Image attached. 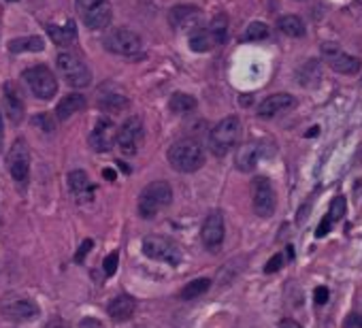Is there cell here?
Masks as SVG:
<instances>
[{
	"label": "cell",
	"mask_w": 362,
	"mask_h": 328,
	"mask_svg": "<svg viewBox=\"0 0 362 328\" xmlns=\"http://www.w3.org/2000/svg\"><path fill=\"white\" fill-rule=\"evenodd\" d=\"M167 158H169V164L175 171L194 173L205 164V149L200 147V143L194 139H181L169 149Z\"/></svg>",
	"instance_id": "1"
},
{
	"label": "cell",
	"mask_w": 362,
	"mask_h": 328,
	"mask_svg": "<svg viewBox=\"0 0 362 328\" xmlns=\"http://www.w3.org/2000/svg\"><path fill=\"white\" fill-rule=\"evenodd\" d=\"M173 202V188L169 181H151L139 194V216L143 220L156 218Z\"/></svg>",
	"instance_id": "2"
},
{
	"label": "cell",
	"mask_w": 362,
	"mask_h": 328,
	"mask_svg": "<svg viewBox=\"0 0 362 328\" xmlns=\"http://www.w3.org/2000/svg\"><path fill=\"white\" fill-rule=\"evenodd\" d=\"M239 139H241V119L230 115L213 126L209 135V147L218 158H222L239 143Z\"/></svg>",
	"instance_id": "3"
},
{
	"label": "cell",
	"mask_w": 362,
	"mask_h": 328,
	"mask_svg": "<svg viewBox=\"0 0 362 328\" xmlns=\"http://www.w3.org/2000/svg\"><path fill=\"white\" fill-rule=\"evenodd\" d=\"M56 66L60 77L66 81L68 86L73 88H88L92 84V73L90 68L84 64V60L70 54V52H62L56 58Z\"/></svg>",
	"instance_id": "4"
},
{
	"label": "cell",
	"mask_w": 362,
	"mask_h": 328,
	"mask_svg": "<svg viewBox=\"0 0 362 328\" xmlns=\"http://www.w3.org/2000/svg\"><path fill=\"white\" fill-rule=\"evenodd\" d=\"M24 79L30 88V92L41 98V100H52L58 94V79L52 73V68H47L45 64H36L32 68L24 70Z\"/></svg>",
	"instance_id": "5"
},
{
	"label": "cell",
	"mask_w": 362,
	"mask_h": 328,
	"mask_svg": "<svg viewBox=\"0 0 362 328\" xmlns=\"http://www.w3.org/2000/svg\"><path fill=\"white\" fill-rule=\"evenodd\" d=\"M143 254L156 262H167L171 267H177L181 262V248L169 237L149 234L143 241Z\"/></svg>",
	"instance_id": "6"
},
{
	"label": "cell",
	"mask_w": 362,
	"mask_h": 328,
	"mask_svg": "<svg viewBox=\"0 0 362 328\" xmlns=\"http://www.w3.org/2000/svg\"><path fill=\"white\" fill-rule=\"evenodd\" d=\"M75 7L82 22L92 30H105L113 20V7L109 0H77Z\"/></svg>",
	"instance_id": "7"
},
{
	"label": "cell",
	"mask_w": 362,
	"mask_h": 328,
	"mask_svg": "<svg viewBox=\"0 0 362 328\" xmlns=\"http://www.w3.org/2000/svg\"><path fill=\"white\" fill-rule=\"evenodd\" d=\"M105 50L115 56L133 58L143 50V38L128 28H117L105 36Z\"/></svg>",
	"instance_id": "8"
},
{
	"label": "cell",
	"mask_w": 362,
	"mask_h": 328,
	"mask_svg": "<svg viewBox=\"0 0 362 328\" xmlns=\"http://www.w3.org/2000/svg\"><path fill=\"white\" fill-rule=\"evenodd\" d=\"M143 139H145V131H143V121L139 117H130L126 119L122 128L115 133V143H117V149L122 151L124 156H135L139 154L141 145H143Z\"/></svg>",
	"instance_id": "9"
},
{
	"label": "cell",
	"mask_w": 362,
	"mask_h": 328,
	"mask_svg": "<svg viewBox=\"0 0 362 328\" xmlns=\"http://www.w3.org/2000/svg\"><path fill=\"white\" fill-rule=\"evenodd\" d=\"M0 313L11 322H28L38 315V307H36V303H32L26 297L7 295L3 301H0Z\"/></svg>",
	"instance_id": "10"
},
{
	"label": "cell",
	"mask_w": 362,
	"mask_h": 328,
	"mask_svg": "<svg viewBox=\"0 0 362 328\" xmlns=\"http://www.w3.org/2000/svg\"><path fill=\"white\" fill-rule=\"evenodd\" d=\"M252 202H254V211L260 218H271L277 207V198L271 181L266 177H256L252 184Z\"/></svg>",
	"instance_id": "11"
},
{
	"label": "cell",
	"mask_w": 362,
	"mask_h": 328,
	"mask_svg": "<svg viewBox=\"0 0 362 328\" xmlns=\"http://www.w3.org/2000/svg\"><path fill=\"white\" fill-rule=\"evenodd\" d=\"M7 162H9V171H11L13 179L17 181V186H26L28 177H30V149L24 139H17L13 143V147L9 149Z\"/></svg>",
	"instance_id": "12"
},
{
	"label": "cell",
	"mask_w": 362,
	"mask_h": 328,
	"mask_svg": "<svg viewBox=\"0 0 362 328\" xmlns=\"http://www.w3.org/2000/svg\"><path fill=\"white\" fill-rule=\"evenodd\" d=\"M322 54H324V60L326 64L335 70V73H341V75H356L360 70V60L356 56H349L345 52H341L339 47L331 45V43H324L322 47Z\"/></svg>",
	"instance_id": "13"
},
{
	"label": "cell",
	"mask_w": 362,
	"mask_h": 328,
	"mask_svg": "<svg viewBox=\"0 0 362 328\" xmlns=\"http://www.w3.org/2000/svg\"><path fill=\"white\" fill-rule=\"evenodd\" d=\"M200 20H203V13H200V9L194 7V5H175L169 11V24L177 32L196 30L198 24H200Z\"/></svg>",
	"instance_id": "14"
},
{
	"label": "cell",
	"mask_w": 362,
	"mask_h": 328,
	"mask_svg": "<svg viewBox=\"0 0 362 328\" xmlns=\"http://www.w3.org/2000/svg\"><path fill=\"white\" fill-rule=\"evenodd\" d=\"M224 232H226V226H224V216L220 211H211L205 222H203V228H200V237H203V243L205 248L216 252L222 241H224Z\"/></svg>",
	"instance_id": "15"
},
{
	"label": "cell",
	"mask_w": 362,
	"mask_h": 328,
	"mask_svg": "<svg viewBox=\"0 0 362 328\" xmlns=\"http://www.w3.org/2000/svg\"><path fill=\"white\" fill-rule=\"evenodd\" d=\"M88 141H90V147L94 151H98V154L109 151L111 145H113V141H115V128L111 124V119H105V117L98 119L96 126L92 128V133L88 137Z\"/></svg>",
	"instance_id": "16"
},
{
	"label": "cell",
	"mask_w": 362,
	"mask_h": 328,
	"mask_svg": "<svg viewBox=\"0 0 362 328\" xmlns=\"http://www.w3.org/2000/svg\"><path fill=\"white\" fill-rule=\"evenodd\" d=\"M296 105L294 96L292 94H286V92H277V94H271L266 96L260 105H258V115L260 117H275L277 113H284L288 109H292Z\"/></svg>",
	"instance_id": "17"
},
{
	"label": "cell",
	"mask_w": 362,
	"mask_h": 328,
	"mask_svg": "<svg viewBox=\"0 0 362 328\" xmlns=\"http://www.w3.org/2000/svg\"><path fill=\"white\" fill-rule=\"evenodd\" d=\"M135 309H137V303H135V299L128 297V295H119V297H115V299L109 303V307H107L109 318L115 320V322H126V320H130V318L135 315Z\"/></svg>",
	"instance_id": "18"
},
{
	"label": "cell",
	"mask_w": 362,
	"mask_h": 328,
	"mask_svg": "<svg viewBox=\"0 0 362 328\" xmlns=\"http://www.w3.org/2000/svg\"><path fill=\"white\" fill-rule=\"evenodd\" d=\"M5 109H7V115L9 119L13 121V124H20V121L24 119V100H22V94L20 90L11 84H5Z\"/></svg>",
	"instance_id": "19"
},
{
	"label": "cell",
	"mask_w": 362,
	"mask_h": 328,
	"mask_svg": "<svg viewBox=\"0 0 362 328\" xmlns=\"http://www.w3.org/2000/svg\"><path fill=\"white\" fill-rule=\"evenodd\" d=\"M343 216H345V198H343V196H337V198L331 202V209H329V214L324 216V220L319 222V226H317V230H315V237H317V239L326 237V234L331 232L333 224H337Z\"/></svg>",
	"instance_id": "20"
},
{
	"label": "cell",
	"mask_w": 362,
	"mask_h": 328,
	"mask_svg": "<svg viewBox=\"0 0 362 328\" xmlns=\"http://www.w3.org/2000/svg\"><path fill=\"white\" fill-rule=\"evenodd\" d=\"M68 188L70 192L79 198V200H92L94 188L90 184V177L86 171H73L68 175Z\"/></svg>",
	"instance_id": "21"
},
{
	"label": "cell",
	"mask_w": 362,
	"mask_h": 328,
	"mask_svg": "<svg viewBox=\"0 0 362 328\" xmlns=\"http://www.w3.org/2000/svg\"><path fill=\"white\" fill-rule=\"evenodd\" d=\"M262 149H260V143H248L239 149L236 154V169L243 171V173H250L254 171V167L258 164V158H260Z\"/></svg>",
	"instance_id": "22"
},
{
	"label": "cell",
	"mask_w": 362,
	"mask_h": 328,
	"mask_svg": "<svg viewBox=\"0 0 362 328\" xmlns=\"http://www.w3.org/2000/svg\"><path fill=\"white\" fill-rule=\"evenodd\" d=\"M45 50V40L41 36H20L9 40L11 54H36Z\"/></svg>",
	"instance_id": "23"
},
{
	"label": "cell",
	"mask_w": 362,
	"mask_h": 328,
	"mask_svg": "<svg viewBox=\"0 0 362 328\" xmlns=\"http://www.w3.org/2000/svg\"><path fill=\"white\" fill-rule=\"evenodd\" d=\"M84 107H86V98H84L82 94H77V92L66 94V96L58 103V107H56V117H58L60 121H64V119H68L70 115H75L77 111H82Z\"/></svg>",
	"instance_id": "24"
},
{
	"label": "cell",
	"mask_w": 362,
	"mask_h": 328,
	"mask_svg": "<svg viewBox=\"0 0 362 328\" xmlns=\"http://www.w3.org/2000/svg\"><path fill=\"white\" fill-rule=\"evenodd\" d=\"M47 34H50V38L54 40L56 45L66 47V45H70L73 40L77 38V28H75L73 22H66L64 26H56V24H52V26L47 28Z\"/></svg>",
	"instance_id": "25"
},
{
	"label": "cell",
	"mask_w": 362,
	"mask_h": 328,
	"mask_svg": "<svg viewBox=\"0 0 362 328\" xmlns=\"http://www.w3.org/2000/svg\"><path fill=\"white\" fill-rule=\"evenodd\" d=\"M190 50L192 52H196V54H207V52H211L216 45H213V38H211V34H209V30H192V34H190Z\"/></svg>",
	"instance_id": "26"
},
{
	"label": "cell",
	"mask_w": 362,
	"mask_h": 328,
	"mask_svg": "<svg viewBox=\"0 0 362 328\" xmlns=\"http://www.w3.org/2000/svg\"><path fill=\"white\" fill-rule=\"evenodd\" d=\"M277 28H279V32H284L286 36H292V38L305 36V24H303V20L296 17V15H284V17H279Z\"/></svg>",
	"instance_id": "27"
},
{
	"label": "cell",
	"mask_w": 362,
	"mask_h": 328,
	"mask_svg": "<svg viewBox=\"0 0 362 328\" xmlns=\"http://www.w3.org/2000/svg\"><path fill=\"white\" fill-rule=\"evenodd\" d=\"M169 109L177 115L190 113L196 109V98L192 94H186V92H175L169 100Z\"/></svg>",
	"instance_id": "28"
},
{
	"label": "cell",
	"mask_w": 362,
	"mask_h": 328,
	"mask_svg": "<svg viewBox=\"0 0 362 328\" xmlns=\"http://www.w3.org/2000/svg\"><path fill=\"white\" fill-rule=\"evenodd\" d=\"M211 288V279H207V277H200V279H194V281H190L186 288L181 290V299L183 301H194V299H198V297H203L207 290Z\"/></svg>",
	"instance_id": "29"
},
{
	"label": "cell",
	"mask_w": 362,
	"mask_h": 328,
	"mask_svg": "<svg viewBox=\"0 0 362 328\" xmlns=\"http://www.w3.org/2000/svg\"><path fill=\"white\" fill-rule=\"evenodd\" d=\"M98 107L107 113H119L128 107V98L124 94H103L98 98Z\"/></svg>",
	"instance_id": "30"
},
{
	"label": "cell",
	"mask_w": 362,
	"mask_h": 328,
	"mask_svg": "<svg viewBox=\"0 0 362 328\" xmlns=\"http://www.w3.org/2000/svg\"><path fill=\"white\" fill-rule=\"evenodd\" d=\"M207 30H209V34L213 38V45H222L224 40H226V36H228V17L224 13H218L211 20V24H209Z\"/></svg>",
	"instance_id": "31"
},
{
	"label": "cell",
	"mask_w": 362,
	"mask_h": 328,
	"mask_svg": "<svg viewBox=\"0 0 362 328\" xmlns=\"http://www.w3.org/2000/svg\"><path fill=\"white\" fill-rule=\"evenodd\" d=\"M315 81H319V64H317V60H309L299 70V84L311 86V84H315Z\"/></svg>",
	"instance_id": "32"
},
{
	"label": "cell",
	"mask_w": 362,
	"mask_h": 328,
	"mask_svg": "<svg viewBox=\"0 0 362 328\" xmlns=\"http://www.w3.org/2000/svg\"><path fill=\"white\" fill-rule=\"evenodd\" d=\"M266 36H269V26L264 22H252L243 32V40H264Z\"/></svg>",
	"instance_id": "33"
},
{
	"label": "cell",
	"mask_w": 362,
	"mask_h": 328,
	"mask_svg": "<svg viewBox=\"0 0 362 328\" xmlns=\"http://www.w3.org/2000/svg\"><path fill=\"white\" fill-rule=\"evenodd\" d=\"M117 262H119V254H117V252L109 254V256L103 260V273H105L107 277L115 275V271H117Z\"/></svg>",
	"instance_id": "34"
},
{
	"label": "cell",
	"mask_w": 362,
	"mask_h": 328,
	"mask_svg": "<svg viewBox=\"0 0 362 328\" xmlns=\"http://www.w3.org/2000/svg\"><path fill=\"white\" fill-rule=\"evenodd\" d=\"M281 267H284V254H275V256L266 262L264 273H275V271H279Z\"/></svg>",
	"instance_id": "35"
},
{
	"label": "cell",
	"mask_w": 362,
	"mask_h": 328,
	"mask_svg": "<svg viewBox=\"0 0 362 328\" xmlns=\"http://www.w3.org/2000/svg\"><path fill=\"white\" fill-rule=\"evenodd\" d=\"M92 248H94V241H92V239H86V241L82 243V248H79L77 256H75V262H84L86 254H88V252H90Z\"/></svg>",
	"instance_id": "36"
},
{
	"label": "cell",
	"mask_w": 362,
	"mask_h": 328,
	"mask_svg": "<svg viewBox=\"0 0 362 328\" xmlns=\"http://www.w3.org/2000/svg\"><path fill=\"white\" fill-rule=\"evenodd\" d=\"M329 297H331V292H329V288H324V285H319V288H315V292H313V299L317 305L329 303Z\"/></svg>",
	"instance_id": "37"
},
{
	"label": "cell",
	"mask_w": 362,
	"mask_h": 328,
	"mask_svg": "<svg viewBox=\"0 0 362 328\" xmlns=\"http://www.w3.org/2000/svg\"><path fill=\"white\" fill-rule=\"evenodd\" d=\"M79 328H103V324L96 318H86V320L79 322Z\"/></svg>",
	"instance_id": "38"
},
{
	"label": "cell",
	"mask_w": 362,
	"mask_h": 328,
	"mask_svg": "<svg viewBox=\"0 0 362 328\" xmlns=\"http://www.w3.org/2000/svg\"><path fill=\"white\" fill-rule=\"evenodd\" d=\"M345 328H362V315H349L345 322Z\"/></svg>",
	"instance_id": "39"
},
{
	"label": "cell",
	"mask_w": 362,
	"mask_h": 328,
	"mask_svg": "<svg viewBox=\"0 0 362 328\" xmlns=\"http://www.w3.org/2000/svg\"><path fill=\"white\" fill-rule=\"evenodd\" d=\"M32 121H34V124H43V128H45L47 133L54 131V124H50V121H47V115H38V117H34Z\"/></svg>",
	"instance_id": "40"
},
{
	"label": "cell",
	"mask_w": 362,
	"mask_h": 328,
	"mask_svg": "<svg viewBox=\"0 0 362 328\" xmlns=\"http://www.w3.org/2000/svg\"><path fill=\"white\" fill-rule=\"evenodd\" d=\"M279 328H303V326H301L299 322H294V320H288V318H286V320H281V322H279Z\"/></svg>",
	"instance_id": "41"
},
{
	"label": "cell",
	"mask_w": 362,
	"mask_h": 328,
	"mask_svg": "<svg viewBox=\"0 0 362 328\" xmlns=\"http://www.w3.org/2000/svg\"><path fill=\"white\" fill-rule=\"evenodd\" d=\"M3 141H5V126H3V115H0V149H3Z\"/></svg>",
	"instance_id": "42"
},
{
	"label": "cell",
	"mask_w": 362,
	"mask_h": 328,
	"mask_svg": "<svg viewBox=\"0 0 362 328\" xmlns=\"http://www.w3.org/2000/svg\"><path fill=\"white\" fill-rule=\"evenodd\" d=\"M356 160H358V162H362V143L358 145V154H356Z\"/></svg>",
	"instance_id": "43"
},
{
	"label": "cell",
	"mask_w": 362,
	"mask_h": 328,
	"mask_svg": "<svg viewBox=\"0 0 362 328\" xmlns=\"http://www.w3.org/2000/svg\"><path fill=\"white\" fill-rule=\"evenodd\" d=\"M103 175H105V177H109V179H115V175H113V171H105Z\"/></svg>",
	"instance_id": "44"
}]
</instances>
